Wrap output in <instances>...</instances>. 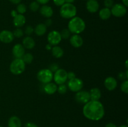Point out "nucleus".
Returning <instances> with one entry per match:
<instances>
[{
    "instance_id": "f257e3e1",
    "label": "nucleus",
    "mask_w": 128,
    "mask_h": 127,
    "mask_svg": "<svg viewBox=\"0 0 128 127\" xmlns=\"http://www.w3.org/2000/svg\"><path fill=\"white\" fill-rule=\"evenodd\" d=\"M82 113L88 120L99 121L104 116L105 110L103 105L101 102L99 100H90L84 105Z\"/></svg>"
},
{
    "instance_id": "f03ea898",
    "label": "nucleus",
    "mask_w": 128,
    "mask_h": 127,
    "mask_svg": "<svg viewBox=\"0 0 128 127\" xmlns=\"http://www.w3.org/2000/svg\"><path fill=\"white\" fill-rule=\"evenodd\" d=\"M68 29L71 33L74 34H79L84 31L86 28V24L84 21L81 17L74 16L70 19L68 22Z\"/></svg>"
},
{
    "instance_id": "7ed1b4c3",
    "label": "nucleus",
    "mask_w": 128,
    "mask_h": 127,
    "mask_svg": "<svg viewBox=\"0 0 128 127\" xmlns=\"http://www.w3.org/2000/svg\"><path fill=\"white\" fill-rule=\"evenodd\" d=\"M60 14L62 18L70 19L76 16L77 14V8L73 4L65 2L61 6Z\"/></svg>"
},
{
    "instance_id": "20e7f679",
    "label": "nucleus",
    "mask_w": 128,
    "mask_h": 127,
    "mask_svg": "<svg viewBox=\"0 0 128 127\" xmlns=\"http://www.w3.org/2000/svg\"><path fill=\"white\" fill-rule=\"evenodd\" d=\"M26 68V64L22 59H16L11 62L10 65V72L14 75H18L24 72Z\"/></svg>"
},
{
    "instance_id": "39448f33",
    "label": "nucleus",
    "mask_w": 128,
    "mask_h": 127,
    "mask_svg": "<svg viewBox=\"0 0 128 127\" xmlns=\"http://www.w3.org/2000/svg\"><path fill=\"white\" fill-rule=\"evenodd\" d=\"M37 78L43 84L50 83L53 79V73L48 68H43L38 72Z\"/></svg>"
},
{
    "instance_id": "423d86ee",
    "label": "nucleus",
    "mask_w": 128,
    "mask_h": 127,
    "mask_svg": "<svg viewBox=\"0 0 128 127\" xmlns=\"http://www.w3.org/2000/svg\"><path fill=\"white\" fill-rule=\"evenodd\" d=\"M53 80L57 85L65 83L68 80V72L63 68H59L53 74Z\"/></svg>"
},
{
    "instance_id": "0eeeda50",
    "label": "nucleus",
    "mask_w": 128,
    "mask_h": 127,
    "mask_svg": "<svg viewBox=\"0 0 128 127\" xmlns=\"http://www.w3.org/2000/svg\"><path fill=\"white\" fill-rule=\"evenodd\" d=\"M111 15L116 17H123L127 13V7L121 3L114 4L111 9Z\"/></svg>"
},
{
    "instance_id": "6e6552de",
    "label": "nucleus",
    "mask_w": 128,
    "mask_h": 127,
    "mask_svg": "<svg viewBox=\"0 0 128 127\" xmlns=\"http://www.w3.org/2000/svg\"><path fill=\"white\" fill-rule=\"evenodd\" d=\"M83 81L80 78H75L69 80L68 82V88L73 92H78L81 90L83 87Z\"/></svg>"
},
{
    "instance_id": "1a4fd4ad",
    "label": "nucleus",
    "mask_w": 128,
    "mask_h": 127,
    "mask_svg": "<svg viewBox=\"0 0 128 127\" xmlns=\"http://www.w3.org/2000/svg\"><path fill=\"white\" fill-rule=\"evenodd\" d=\"M47 39L48 43L53 46H58L62 40L60 32L55 30L49 32Z\"/></svg>"
},
{
    "instance_id": "9d476101",
    "label": "nucleus",
    "mask_w": 128,
    "mask_h": 127,
    "mask_svg": "<svg viewBox=\"0 0 128 127\" xmlns=\"http://www.w3.org/2000/svg\"><path fill=\"white\" fill-rule=\"evenodd\" d=\"M75 94V100L78 103L80 104H84L91 100L90 99V92L86 90H80L76 92Z\"/></svg>"
},
{
    "instance_id": "9b49d317",
    "label": "nucleus",
    "mask_w": 128,
    "mask_h": 127,
    "mask_svg": "<svg viewBox=\"0 0 128 127\" xmlns=\"http://www.w3.org/2000/svg\"><path fill=\"white\" fill-rule=\"evenodd\" d=\"M13 34L11 31L8 30H3L0 32V41L2 43L9 44L13 41Z\"/></svg>"
},
{
    "instance_id": "f8f14e48",
    "label": "nucleus",
    "mask_w": 128,
    "mask_h": 127,
    "mask_svg": "<svg viewBox=\"0 0 128 127\" xmlns=\"http://www.w3.org/2000/svg\"><path fill=\"white\" fill-rule=\"evenodd\" d=\"M104 85L106 89L109 91L114 90L118 86L117 80L113 77H108L104 82Z\"/></svg>"
},
{
    "instance_id": "ddd939ff",
    "label": "nucleus",
    "mask_w": 128,
    "mask_h": 127,
    "mask_svg": "<svg viewBox=\"0 0 128 127\" xmlns=\"http://www.w3.org/2000/svg\"><path fill=\"white\" fill-rule=\"evenodd\" d=\"M12 53L16 59H21L25 53V49L21 44H16L13 46Z\"/></svg>"
},
{
    "instance_id": "4468645a",
    "label": "nucleus",
    "mask_w": 128,
    "mask_h": 127,
    "mask_svg": "<svg viewBox=\"0 0 128 127\" xmlns=\"http://www.w3.org/2000/svg\"><path fill=\"white\" fill-rule=\"evenodd\" d=\"M70 42L72 47L79 48L83 45V39L80 35L73 34L70 37Z\"/></svg>"
},
{
    "instance_id": "2eb2a0df",
    "label": "nucleus",
    "mask_w": 128,
    "mask_h": 127,
    "mask_svg": "<svg viewBox=\"0 0 128 127\" xmlns=\"http://www.w3.org/2000/svg\"><path fill=\"white\" fill-rule=\"evenodd\" d=\"M86 7L88 12L91 13H95L98 11L100 4L97 0H87Z\"/></svg>"
},
{
    "instance_id": "dca6fc26",
    "label": "nucleus",
    "mask_w": 128,
    "mask_h": 127,
    "mask_svg": "<svg viewBox=\"0 0 128 127\" xmlns=\"http://www.w3.org/2000/svg\"><path fill=\"white\" fill-rule=\"evenodd\" d=\"M40 14L46 18H51L53 15V9L52 7L46 4L42 5L40 9Z\"/></svg>"
},
{
    "instance_id": "f3484780",
    "label": "nucleus",
    "mask_w": 128,
    "mask_h": 127,
    "mask_svg": "<svg viewBox=\"0 0 128 127\" xmlns=\"http://www.w3.org/2000/svg\"><path fill=\"white\" fill-rule=\"evenodd\" d=\"M44 85L43 87V90L46 94L52 95L57 92L58 85L55 83L51 82Z\"/></svg>"
},
{
    "instance_id": "a211bd4d",
    "label": "nucleus",
    "mask_w": 128,
    "mask_h": 127,
    "mask_svg": "<svg viewBox=\"0 0 128 127\" xmlns=\"http://www.w3.org/2000/svg\"><path fill=\"white\" fill-rule=\"evenodd\" d=\"M12 22L15 27H16L17 28H20V27H22L26 23V17L23 14H18L17 16L13 17Z\"/></svg>"
},
{
    "instance_id": "6ab92c4d",
    "label": "nucleus",
    "mask_w": 128,
    "mask_h": 127,
    "mask_svg": "<svg viewBox=\"0 0 128 127\" xmlns=\"http://www.w3.org/2000/svg\"><path fill=\"white\" fill-rule=\"evenodd\" d=\"M22 45L24 49H32L35 46V41L31 36H26L22 39Z\"/></svg>"
},
{
    "instance_id": "aec40b11",
    "label": "nucleus",
    "mask_w": 128,
    "mask_h": 127,
    "mask_svg": "<svg viewBox=\"0 0 128 127\" xmlns=\"http://www.w3.org/2000/svg\"><path fill=\"white\" fill-rule=\"evenodd\" d=\"M90 99L91 100L98 101L101 97V92L98 88H92L90 90Z\"/></svg>"
},
{
    "instance_id": "412c9836",
    "label": "nucleus",
    "mask_w": 128,
    "mask_h": 127,
    "mask_svg": "<svg viewBox=\"0 0 128 127\" xmlns=\"http://www.w3.org/2000/svg\"><path fill=\"white\" fill-rule=\"evenodd\" d=\"M8 127H21V121L17 116H12L8 122Z\"/></svg>"
},
{
    "instance_id": "4be33fe9",
    "label": "nucleus",
    "mask_w": 128,
    "mask_h": 127,
    "mask_svg": "<svg viewBox=\"0 0 128 127\" xmlns=\"http://www.w3.org/2000/svg\"><path fill=\"white\" fill-rule=\"evenodd\" d=\"M47 31V27L43 23H40L34 28V32L38 36H42L45 34Z\"/></svg>"
},
{
    "instance_id": "5701e85b",
    "label": "nucleus",
    "mask_w": 128,
    "mask_h": 127,
    "mask_svg": "<svg viewBox=\"0 0 128 127\" xmlns=\"http://www.w3.org/2000/svg\"><path fill=\"white\" fill-rule=\"evenodd\" d=\"M111 16V9L107 7H103L99 11V16L102 20H108Z\"/></svg>"
},
{
    "instance_id": "b1692460",
    "label": "nucleus",
    "mask_w": 128,
    "mask_h": 127,
    "mask_svg": "<svg viewBox=\"0 0 128 127\" xmlns=\"http://www.w3.org/2000/svg\"><path fill=\"white\" fill-rule=\"evenodd\" d=\"M52 55L56 59H60L63 56L64 51L61 47L58 46H54L51 49Z\"/></svg>"
},
{
    "instance_id": "393cba45",
    "label": "nucleus",
    "mask_w": 128,
    "mask_h": 127,
    "mask_svg": "<svg viewBox=\"0 0 128 127\" xmlns=\"http://www.w3.org/2000/svg\"><path fill=\"white\" fill-rule=\"evenodd\" d=\"M21 59H22V61H24L25 64H30L33 61L34 56H32V54L28 52V53H24V54L23 55V56H22Z\"/></svg>"
},
{
    "instance_id": "a878e982",
    "label": "nucleus",
    "mask_w": 128,
    "mask_h": 127,
    "mask_svg": "<svg viewBox=\"0 0 128 127\" xmlns=\"http://www.w3.org/2000/svg\"><path fill=\"white\" fill-rule=\"evenodd\" d=\"M16 11H17L18 13L20 14H23L27 11V7L26 5L23 3H20L18 4L17 7H16Z\"/></svg>"
},
{
    "instance_id": "bb28decb",
    "label": "nucleus",
    "mask_w": 128,
    "mask_h": 127,
    "mask_svg": "<svg viewBox=\"0 0 128 127\" xmlns=\"http://www.w3.org/2000/svg\"><path fill=\"white\" fill-rule=\"evenodd\" d=\"M71 32H70L68 29H63L60 32L61 39L64 40L70 39V36H71Z\"/></svg>"
},
{
    "instance_id": "cd10ccee",
    "label": "nucleus",
    "mask_w": 128,
    "mask_h": 127,
    "mask_svg": "<svg viewBox=\"0 0 128 127\" xmlns=\"http://www.w3.org/2000/svg\"><path fill=\"white\" fill-rule=\"evenodd\" d=\"M29 7H30V9L31 11H32V12H36V11H38L40 9V4L36 1H32V2H31L30 3Z\"/></svg>"
},
{
    "instance_id": "c85d7f7f",
    "label": "nucleus",
    "mask_w": 128,
    "mask_h": 127,
    "mask_svg": "<svg viewBox=\"0 0 128 127\" xmlns=\"http://www.w3.org/2000/svg\"><path fill=\"white\" fill-rule=\"evenodd\" d=\"M58 87L57 88V92H58L60 94L64 95L68 91V87L66 85H65L64 83L61 85H58Z\"/></svg>"
},
{
    "instance_id": "c756f323",
    "label": "nucleus",
    "mask_w": 128,
    "mask_h": 127,
    "mask_svg": "<svg viewBox=\"0 0 128 127\" xmlns=\"http://www.w3.org/2000/svg\"><path fill=\"white\" fill-rule=\"evenodd\" d=\"M14 37H17V38H21L23 36L24 32L21 28H16L12 32Z\"/></svg>"
},
{
    "instance_id": "7c9ffc66",
    "label": "nucleus",
    "mask_w": 128,
    "mask_h": 127,
    "mask_svg": "<svg viewBox=\"0 0 128 127\" xmlns=\"http://www.w3.org/2000/svg\"><path fill=\"white\" fill-rule=\"evenodd\" d=\"M128 70L126 71V72H121L118 73V78L120 80L122 81H124L128 80Z\"/></svg>"
},
{
    "instance_id": "2f4dec72",
    "label": "nucleus",
    "mask_w": 128,
    "mask_h": 127,
    "mask_svg": "<svg viewBox=\"0 0 128 127\" xmlns=\"http://www.w3.org/2000/svg\"><path fill=\"white\" fill-rule=\"evenodd\" d=\"M121 90L124 93H128V80H124L121 85Z\"/></svg>"
},
{
    "instance_id": "473e14b6",
    "label": "nucleus",
    "mask_w": 128,
    "mask_h": 127,
    "mask_svg": "<svg viewBox=\"0 0 128 127\" xmlns=\"http://www.w3.org/2000/svg\"><path fill=\"white\" fill-rule=\"evenodd\" d=\"M59 68H60V66H59V65L57 63H52L50 65L48 69L50 70H51L52 73H53V72L54 73V72H56Z\"/></svg>"
},
{
    "instance_id": "72a5a7b5",
    "label": "nucleus",
    "mask_w": 128,
    "mask_h": 127,
    "mask_svg": "<svg viewBox=\"0 0 128 127\" xmlns=\"http://www.w3.org/2000/svg\"><path fill=\"white\" fill-rule=\"evenodd\" d=\"M24 32L27 36H30L34 32V28L31 26H26Z\"/></svg>"
},
{
    "instance_id": "f704fd0d",
    "label": "nucleus",
    "mask_w": 128,
    "mask_h": 127,
    "mask_svg": "<svg viewBox=\"0 0 128 127\" xmlns=\"http://www.w3.org/2000/svg\"><path fill=\"white\" fill-rule=\"evenodd\" d=\"M104 5L105 7L111 9L114 5V1L113 0H104Z\"/></svg>"
},
{
    "instance_id": "c9c22d12",
    "label": "nucleus",
    "mask_w": 128,
    "mask_h": 127,
    "mask_svg": "<svg viewBox=\"0 0 128 127\" xmlns=\"http://www.w3.org/2000/svg\"><path fill=\"white\" fill-rule=\"evenodd\" d=\"M53 2L56 6L61 7L66 2H65V0H53Z\"/></svg>"
},
{
    "instance_id": "e433bc0d",
    "label": "nucleus",
    "mask_w": 128,
    "mask_h": 127,
    "mask_svg": "<svg viewBox=\"0 0 128 127\" xmlns=\"http://www.w3.org/2000/svg\"><path fill=\"white\" fill-rule=\"evenodd\" d=\"M76 77V74L73 72H68V80H71Z\"/></svg>"
},
{
    "instance_id": "4c0bfd02",
    "label": "nucleus",
    "mask_w": 128,
    "mask_h": 127,
    "mask_svg": "<svg viewBox=\"0 0 128 127\" xmlns=\"http://www.w3.org/2000/svg\"><path fill=\"white\" fill-rule=\"evenodd\" d=\"M44 24L46 25V27H48V26L49 27V26H51V25H52V20L51 19V18H47V19L45 21V22Z\"/></svg>"
},
{
    "instance_id": "58836bf2",
    "label": "nucleus",
    "mask_w": 128,
    "mask_h": 127,
    "mask_svg": "<svg viewBox=\"0 0 128 127\" xmlns=\"http://www.w3.org/2000/svg\"><path fill=\"white\" fill-rule=\"evenodd\" d=\"M24 127H38V126L32 122H28L24 125Z\"/></svg>"
},
{
    "instance_id": "ea45409f",
    "label": "nucleus",
    "mask_w": 128,
    "mask_h": 127,
    "mask_svg": "<svg viewBox=\"0 0 128 127\" xmlns=\"http://www.w3.org/2000/svg\"><path fill=\"white\" fill-rule=\"evenodd\" d=\"M50 1V0H36V1H37L40 4H42V5L46 4H47Z\"/></svg>"
},
{
    "instance_id": "a19ab883",
    "label": "nucleus",
    "mask_w": 128,
    "mask_h": 127,
    "mask_svg": "<svg viewBox=\"0 0 128 127\" xmlns=\"http://www.w3.org/2000/svg\"><path fill=\"white\" fill-rule=\"evenodd\" d=\"M18 14V12H17V11H16V10H14V9L11 10V16H12V17H14L15 16H17Z\"/></svg>"
},
{
    "instance_id": "79ce46f5",
    "label": "nucleus",
    "mask_w": 128,
    "mask_h": 127,
    "mask_svg": "<svg viewBox=\"0 0 128 127\" xmlns=\"http://www.w3.org/2000/svg\"><path fill=\"white\" fill-rule=\"evenodd\" d=\"M10 1L14 4H18L21 3L22 0H10Z\"/></svg>"
},
{
    "instance_id": "37998d69",
    "label": "nucleus",
    "mask_w": 128,
    "mask_h": 127,
    "mask_svg": "<svg viewBox=\"0 0 128 127\" xmlns=\"http://www.w3.org/2000/svg\"><path fill=\"white\" fill-rule=\"evenodd\" d=\"M105 127H117V126H116L114 123L110 122V123H107V124L105 125Z\"/></svg>"
},
{
    "instance_id": "c03bdc74",
    "label": "nucleus",
    "mask_w": 128,
    "mask_h": 127,
    "mask_svg": "<svg viewBox=\"0 0 128 127\" xmlns=\"http://www.w3.org/2000/svg\"><path fill=\"white\" fill-rule=\"evenodd\" d=\"M46 49L48 50V51H51V49H52V45H51L50 44H47L46 45Z\"/></svg>"
},
{
    "instance_id": "a18cd8bd",
    "label": "nucleus",
    "mask_w": 128,
    "mask_h": 127,
    "mask_svg": "<svg viewBox=\"0 0 128 127\" xmlns=\"http://www.w3.org/2000/svg\"><path fill=\"white\" fill-rule=\"evenodd\" d=\"M122 4L124 5L126 7H128V0H122Z\"/></svg>"
},
{
    "instance_id": "49530a36",
    "label": "nucleus",
    "mask_w": 128,
    "mask_h": 127,
    "mask_svg": "<svg viewBox=\"0 0 128 127\" xmlns=\"http://www.w3.org/2000/svg\"><path fill=\"white\" fill-rule=\"evenodd\" d=\"M75 1V0H65V2L67 3H73Z\"/></svg>"
},
{
    "instance_id": "de8ad7c7",
    "label": "nucleus",
    "mask_w": 128,
    "mask_h": 127,
    "mask_svg": "<svg viewBox=\"0 0 128 127\" xmlns=\"http://www.w3.org/2000/svg\"><path fill=\"white\" fill-rule=\"evenodd\" d=\"M119 127H128V125H122L120 126Z\"/></svg>"
},
{
    "instance_id": "09e8293b",
    "label": "nucleus",
    "mask_w": 128,
    "mask_h": 127,
    "mask_svg": "<svg viewBox=\"0 0 128 127\" xmlns=\"http://www.w3.org/2000/svg\"><path fill=\"white\" fill-rule=\"evenodd\" d=\"M126 67L128 68V61H126Z\"/></svg>"
},
{
    "instance_id": "8fccbe9b",
    "label": "nucleus",
    "mask_w": 128,
    "mask_h": 127,
    "mask_svg": "<svg viewBox=\"0 0 128 127\" xmlns=\"http://www.w3.org/2000/svg\"><path fill=\"white\" fill-rule=\"evenodd\" d=\"M0 127H2V126H0Z\"/></svg>"
}]
</instances>
